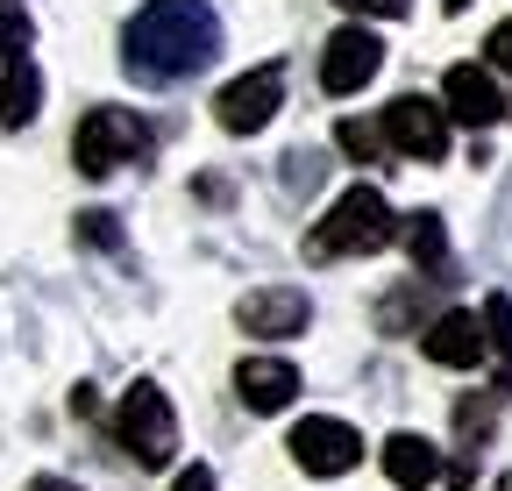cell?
Segmentation results:
<instances>
[{
  "label": "cell",
  "instance_id": "cell-7",
  "mask_svg": "<svg viewBox=\"0 0 512 491\" xmlns=\"http://www.w3.org/2000/svg\"><path fill=\"white\" fill-rule=\"evenodd\" d=\"M285 107V72L278 65H256V72H242L235 86H221V100H214V114H221V129L228 136H256V129H271V114Z\"/></svg>",
  "mask_w": 512,
  "mask_h": 491
},
{
  "label": "cell",
  "instance_id": "cell-22",
  "mask_svg": "<svg viewBox=\"0 0 512 491\" xmlns=\"http://www.w3.org/2000/svg\"><path fill=\"white\" fill-rule=\"evenodd\" d=\"M363 8H370V15H384V22H399V15L413 8V0H363Z\"/></svg>",
  "mask_w": 512,
  "mask_h": 491
},
{
  "label": "cell",
  "instance_id": "cell-4",
  "mask_svg": "<svg viewBox=\"0 0 512 491\" xmlns=\"http://www.w3.org/2000/svg\"><path fill=\"white\" fill-rule=\"evenodd\" d=\"M114 435H121V449L136 456L143 470H164L171 449H178V413H171V399L157 385H136L121 399V413H114Z\"/></svg>",
  "mask_w": 512,
  "mask_h": 491
},
{
  "label": "cell",
  "instance_id": "cell-14",
  "mask_svg": "<svg viewBox=\"0 0 512 491\" xmlns=\"http://www.w3.org/2000/svg\"><path fill=\"white\" fill-rule=\"evenodd\" d=\"M36 107H43V72L22 50V57H8V72H0V129H29Z\"/></svg>",
  "mask_w": 512,
  "mask_h": 491
},
{
  "label": "cell",
  "instance_id": "cell-6",
  "mask_svg": "<svg viewBox=\"0 0 512 491\" xmlns=\"http://www.w3.org/2000/svg\"><path fill=\"white\" fill-rule=\"evenodd\" d=\"M384 150H399V157H420V164H434L441 150H448V114H441V100H427V93H399L392 107H384Z\"/></svg>",
  "mask_w": 512,
  "mask_h": 491
},
{
  "label": "cell",
  "instance_id": "cell-23",
  "mask_svg": "<svg viewBox=\"0 0 512 491\" xmlns=\"http://www.w3.org/2000/svg\"><path fill=\"white\" fill-rule=\"evenodd\" d=\"M29 491H72V484H57V477H36V484H29Z\"/></svg>",
  "mask_w": 512,
  "mask_h": 491
},
{
  "label": "cell",
  "instance_id": "cell-21",
  "mask_svg": "<svg viewBox=\"0 0 512 491\" xmlns=\"http://www.w3.org/2000/svg\"><path fill=\"white\" fill-rule=\"evenodd\" d=\"M171 491H214V470H207V463H192V470H178Z\"/></svg>",
  "mask_w": 512,
  "mask_h": 491
},
{
  "label": "cell",
  "instance_id": "cell-11",
  "mask_svg": "<svg viewBox=\"0 0 512 491\" xmlns=\"http://www.w3.org/2000/svg\"><path fill=\"white\" fill-rule=\"evenodd\" d=\"M235 321H242L249 335H306V292L264 285V292H249V299L235 306Z\"/></svg>",
  "mask_w": 512,
  "mask_h": 491
},
{
  "label": "cell",
  "instance_id": "cell-8",
  "mask_svg": "<svg viewBox=\"0 0 512 491\" xmlns=\"http://www.w3.org/2000/svg\"><path fill=\"white\" fill-rule=\"evenodd\" d=\"M384 72V43L363 29V22H349V29H335L328 36V50H320V86H328L335 100H349V93H363L370 79Z\"/></svg>",
  "mask_w": 512,
  "mask_h": 491
},
{
  "label": "cell",
  "instance_id": "cell-5",
  "mask_svg": "<svg viewBox=\"0 0 512 491\" xmlns=\"http://www.w3.org/2000/svg\"><path fill=\"white\" fill-rule=\"evenodd\" d=\"M292 463H299L306 477H349V470L363 463V435H356L349 420L306 413V420L292 427Z\"/></svg>",
  "mask_w": 512,
  "mask_h": 491
},
{
  "label": "cell",
  "instance_id": "cell-1",
  "mask_svg": "<svg viewBox=\"0 0 512 491\" xmlns=\"http://www.w3.org/2000/svg\"><path fill=\"white\" fill-rule=\"evenodd\" d=\"M121 43H128V50H121V65L136 72V79L171 86V79H192L200 65H214L221 22H214L207 0H143Z\"/></svg>",
  "mask_w": 512,
  "mask_h": 491
},
{
  "label": "cell",
  "instance_id": "cell-15",
  "mask_svg": "<svg viewBox=\"0 0 512 491\" xmlns=\"http://www.w3.org/2000/svg\"><path fill=\"white\" fill-rule=\"evenodd\" d=\"M399 235H406V250H413V264H420V271H441V264H448V235H441V214H413Z\"/></svg>",
  "mask_w": 512,
  "mask_h": 491
},
{
  "label": "cell",
  "instance_id": "cell-10",
  "mask_svg": "<svg viewBox=\"0 0 512 491\" xmlns=\"http://www.w3.org/2000/svg\"><path fill=\"white\" fill-rule=\"evenodd\" d=\"M235 392H242L249 413H285L292 392H299V371H292L285 356H242L235 363Z\"/></svg>",
  "mask_w": 512,
  "mask_h": 491
},
{
  "label": "cell",
  "instance_id": "cell-20",
  "mask_svg": "<svg viewBox=\"0 0 512 491\" xmlns=\"http://www.w3.org/2000/svg\"><path fill=\"white\" fill-rule=\"evenodd\" d=\"M491 65L512 79V22H498V29H491Z\"/></svg>",
  "mask_w": 512,
  "mask_h": 491
},
{
  "label": "cell",
  "instance_id": "cell-17",
  "mask_svg": "<svg viewBox=\"0 0 512 491\" xmlns=\"http://www.w3.org/2000/svg\"><path fill=\"white\" fill-rule=\"evenodd\" d=\"M335 143H342V157H356V164H377V157H384V129H377V121H342Z\"/></svg>",
  "mask_w": 512,
  "mask_h": 491
},
{
  "label": "cell",
  "instance_id": "cell-18",
  "mask_svg": "<svg viewBox=\"0 0 512 491\" xmlns=\"http://www.w3.org/2000/svg\"><path fill=\"white\" fill-rule=\"evenodd\" d=\"M36 43V22L15 8V0H0V57H22Z\"/></svg>",
  "mask_w": 512,
  "mask_h": 491
},
{
  "label": "cell",
  "instance_id": "cell-16",
  "mask_svg": "<svg viewBox=\"0 0 512 491\" xmlns=\"http://www.w3.org/2000/svg\"><path fill=\"white\" fill-rule=\"evenodd\" d=\"M484 349L505 363V378H512V299H505V292L484 299Z\"/></svg>",
  "mask_w": 512,
  "mask_h": 491
},
{
  "label": "cell",
  "instance_id": "cell-3",
  "mask_svg": "<svg viewBox=\"0 0 512 491\" xmlns=\"http://www.w3.org/2000/svg\"><path fill=\"white\" fill-rule=\"evenodd\" d=\"M150 150V129L128 107H93L86 121H79V136H72V164L86 171V178H107V171H121V164H136Z\"/></svg>",
  "mask_w": 512,
  "mask_h": 491
},
{
  "label": "cell",
  "instance_id": "cell-19",
  "mask_svg": "<svg viewBox=\"0 0 512 491\" xmlns=\"http://www.w3.org/2000/svg\"><path fill=\"white\" fill-rule=\"evenodd\" d=\"M79 235L93 242V250H121V228H114V214H107V207H93V214H79Z\"/></svg>",
  "mask_w": 512,
  "mask_h": 491
},
{
  "label": "cell",
  "instance_id": "cell-2",
  "mask_svg": "<svg viewBox=\"0 0 512 491\" xmlns=\"http://www.w3.org/2000/svg\"><path fill=\"white\" fill-rule=\"evenodd\" d=\"M399 242V214L392 200H384L377 186H349L328 221L313 228V257H377V250H392Z\"/></svg>",
  "mask_w": 512,
  "mask_h": 491
},
{
  "label": "cell",
  "instance_id": "cell-9",
  "mask_svg": "<svg viewBox=\"0 0 512 491\" xmlns=\"http://www.w3.org/2000/svg\"><path fill=\"white\" fill-rule=\"evenodd\" d=\"M441 114H448V121H463V129H491V121H505V100H498L491 72L456 65V72L441 79Z\"/></svg>",
  "mask_w": 512,
  "mask_h": 491
},
{
  "label": "cell",
  "instance_id": "cell-13",
  "mask_svg": "<svg viewBox=\"0 0 512 491\" xmlns=\"http://www.w3.org/2000/svg\"><path fill=\"white\" fill-rule=\"evenodd\" d=\"M384 477H392L399 491H427L441 477V449L427 435H392L384 442Z\"/></svg>",
  "mask_w": 512,
  "mask_h": 491
},
{
  "label": "cell",
  "instance_id": "cell-12",
  "mask_svg": "<svg viewBox=\"0 0 512 491\" xmlns=\"http://www.w3.org/2000/svg\"><path fill=\"white\" fill-rule=\"evenodd\" d=\"M420 349H427V363H441V371H470V363L484 356V321L477 314H441L427 335H420Z\"/></svg>",
  "mask_w": 512,
  "mask_h": 491
}]
</instances>
